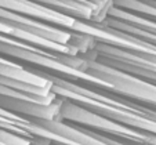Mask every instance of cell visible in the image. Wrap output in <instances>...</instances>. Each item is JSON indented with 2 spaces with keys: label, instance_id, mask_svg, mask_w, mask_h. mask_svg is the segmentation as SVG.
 Segmentation results:
<instances>
[{
  "label": "cell",
  "instance_id": "cell-1",
  "mask_svg": "<svg viewBox=\"0 0 156 145\" xmlns=\"http://www.w3.org/2000/svg\"><path fill=\"white\" fill-rule=\"evenodd\" d=\"M86 59V58H84ZM86 73L101 82L106 83L111 91L120 94L131 101L156 107V86L142 79L115 69L112 66L104 65L94 59H86Z\"/></svg>",
  "mask_w": 156,
  "mask_h": 145
},
{
  "label": "cell",
  "instance_id": "cell-2",
  "mask_svg": "<svg viewBox=\"0 0 156 145\" xmlns=\"http://www.w3.org/2000/svg\"><path fill=\"white\" fill-rule=\"evenodd\" d=\"M100 24L120 30L131 37L156 47V22L141 17L136 12L112 6L109 9L106 18L101 21Z\"/></svg>",
  "mask_w": 156,
  "mask_h": 145
},
{
  "label": "cell",
  "instance_id": "cell-3",
  "mask_svg": "<svg viewBox=\"0 0 156 145\" xmlns=\"http://www.w3.org/2000/svg\"><path fill=\"white\" fill-rule=\"evenodd\" d=\"M53 11L73 17L76 19L101 22L113 6L112 0H30Z\"/></svg>",
  "mask_w": 156,
  "mask_h": 145
},
{
  "label": "cell",
  "instance_id": "cell-4",
  "mask_svg": "<svg viewBox=\"0 0 156 145\" xmlns=\"http://www.w3.org/2000/svg\"><path fill=\"white\" fill-rule=\"evenodd\" d=\"M0 21L6 25L15 27L18 29L24 30V32L32 33L37 37L46 39L48 41H54L58 44H68L69 39H71L69 30L54 27L51 24H46V22H41V21L27 17V15L10 11V10L2 9V7H0Z\"/></svg>",
  "mask_w": 156,
  "mask_h": 145
},
{
  "label": "cell",
  "instance_id": "cell-5",
  "mask_svg": "<svg viewBox=\"0 0 156 145\" xmlns=\"http://www.w3.org/2000/svg\"><path fill=\"white\" fill-rule=\"evenodd\" d=\"M61 98L51 104H39L28 100L11 98L0 95V108L4 111L22 116L25 119H40V120H62L61 119Z\"/></svg>",
  "mask_w": 156,
  "mask_h": 145
},
{
  "label": "cell",
  "instance_id": "cell-6",
  "mask_svg": "<svg viewBox=\"0 0 156 145\" xmlns=\"http://www.w3.org/2000/svg\"><path fill=\"white\" fill-rule=\"evenodd\" d=\"M0 7L66 30L72 29V27L76 22V18L46 9L35 2H30V0H0Z\"/></svg>",
  "mask_w": 156,
  "mask_h": 145
},
{
  "label": "cell",
  "instance_id": "cell-7",
  "mask_svg": "<svg viewBox=\"0 0 156 145\" xmlns=\"http://www.w3.org/2000/svg\"><path fill=\"white\" fill-rule=\"evenodd\" d=\"M91 53H94L95 55L113 59V61L141 66V68H147L156 72V53L130 50V48L116 47V46L105 44V43H100V41L95 43Z\"/></svg>",
  "mask_w": 156,
  "mask_h": 145
},
{
  "label": "cell",
  "instance_id": "cell-8",
  "mask_svg": "<svg viewBox=\"0 0 156 145\" xmlns=\"http://www.w3.org/2000/svg\"><path fill=\"white\" fill-rule=\"evenodd\" d=\"M112 2L115 7L136 12L141 17L156 22V2H148V0H112Z\"/></svg>",
  "mask_w": 156,
  "mask_h": 145
},
{
  "label": "cell",
  "instance_id": "cell-9",
  "mask_svg": "<svg viewBox=\"0 0 156 145\" xmlns=\"http://www.w3.org/2000/svg\"><path fill=\"white\" fill-rule=\"evenodd\" d=\"M7 61H10V59L6 58V57H2V55H0V62H7Z\"/></svg>",
  "mask_w": 156,
  "mask_h": 145
}]
</instances>
